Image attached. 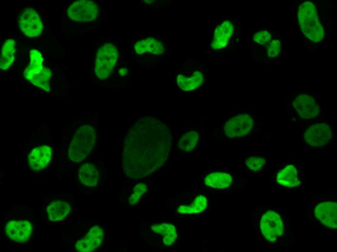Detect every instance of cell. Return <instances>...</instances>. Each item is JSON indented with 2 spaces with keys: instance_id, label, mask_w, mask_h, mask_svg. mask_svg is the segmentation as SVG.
<instances>
[{
  "instance_id": "6da1fadb",
  "label": "cell",
  "mask_w": 337,
  "mask_h": 252,
  "mask_svg": "<svg viewBox=\"0 0 337 252\" xmlns=\"http://www.w3.org/2000/svg\"><path fill=\"white\" fill-rule=\"evenodd\" d=\"M171 136L157 117L140 118L130 129L123 144V167L126 176L139 179L149 175L165 163L169 156Z\"/></svg>"
},
{
  "instance_id": "7a4b0ae2",
  "label": "cell",
  "mask_w": 337,
  "mask_h": 252,
  "mask_svg": "<svg viewBox=\"0 0 337 252\" xmlns=\"http://www.w3.org/2000/svg\"><path fill=\"white\" fill-rule=\"evenodd\" d=\"M297 17L301 30L306 38L314 43L323 39V28L319 20L316 7L312 2L305 1L299 5Z\"/></svg>"
},
{
  "instance_id": "3957f363",
  "label": "cell",
  "mask_w": 337,
  "mask_h": 252,
  "mask_svg": "<svg viewBox=\"0 0 337 252\" xmlns=\"http://www.w3.org/2000/svg\"><path fill=\"white\" fill-rule=\"evenodd\" d=\"M95 140V131L92 126L84 125L79 127L70 143L69 158L75 162L83 160L93 149Z\"/></svg>"
},
{
  "instance_id": "277c9868",
  "label": "cell",
  "mask_w": 337,
  "mask_h": 252,
  "mask_svg": "<svg viewBox=\"0 0 337 252\" xmlns=\"http://www.w3.org/2000/svg\"><path fill=\"white\" fill-rule=\"evenodd\" d=\"M30 64L24 70V77L35 86L49 92L51 71L42 65L41 53L37 50L32 49L30 52Z\"/></svg>"
},
{
  "instance_id": "5b68a950",
  "label": "cell",
  "mask_w": 337,
  "mask_h": 252,
  "mask_svg": "<svg viewBox=\"0 0 337 252\" xmlns=\"http://www.w3.org/2000/svg\"><path fill=\"white\" fill-rule=\"evenodd\" d=\"M118 51L112 43H106L101 46L96 54L94 71L101 79L107 78L114 70L117 62Z\"/></svg>"
},
{
  "instance_id": "8992f818",
  "label": "cell",
  "mask_w": 337,
  "mask_h": 252,
  "mask_svg": "<svg viewBox=\"0 0 337 252\" xmlns=\"http://www.w3.org/2000/svg\"><path fill=\"white\" fill-rule=\"evenodd\" d=\"M99 11V6L94 1L80 0L74 1L68 7L66 12L73 21L90 22L97 17Z\"/></svg>"
},
{
  "instance_id": "52a82bcc",
  "label": "cell",
  "mask_w": 337,
  "mask_h": 252,
  "mask_svg": "<svg viewBox=\"0 0 337 252\" xmlns=\"http://www.w3.org/2000/svg\"><path fill=\"white\" fill-rule=\"evenodd\" d=\"M260 230L265 239L270 242L275 241L284 231L283 223L280 215L269 210L262 216L260 222Z\"/></svg>"
},
{
  "instance_id": "ba28073f",
  "label": "cell",
  "mask_w": 337,
  "mask_h": 252,
  "mask_svg": "<svg viewBox=\"0 0 337 252\" xmlns=\"http://www.w3.org/2000/svg\"><path fill=\"white\" fill-rule=\"evenodd\" d=\"M252 118L246 113H241L229 119L224 126V133L229 138L244 136L251 130Z\"/></svg>"
},
{
  "instance_id": "9c48e42d",
  "label": "cell",
  "mask_w": 337,
  "mask_h": 252,
  "mask_svg": "<svg viewBox=\"0 0 337 252\" xmlns=\"http://www.w3.org/2000/svg\"><path fill=\"white\" fill-rule=\"evenodd\" d=\"M18 22L21 32L28 37L38 36L43 31V24L41 18L33 8L24 9L18 17Z\"/></svg>"
},
{
  "instance_id": "30bf717a",
  "label": "cell",
  "mask_w": 337,
  "mask_h": 252,
  "mask_svg": "<svg viewBox=\"0 0 337 252\" xmlns=\"http://www.w3.org/2000/svg\"><path fill=\"white\" fill-rule=\"evenodd\" d=\"M304 140L313 147L322 146L329 142L332 138V132L326 123H318L311 125L305 131Z\"/></svg>"
},
{
  "instance_id": "8fae6325",
  "label": "cell",
  "mask_w": 337,
  "mask_h": 252,
  "mask_svg": "<svg viewBox=\"0 0 337 252\" xmlns=\"http://www.w3.org/2000/svg\"><path fill=\"white\" fill-rule=\"evenodd\" d=\"M292 105L297 113L304 119L317 117L320 107L315 99L307 93H301L292 100Z\"/></svg>"
},
{
  "instance_id": "7c38bea8",
  "label": "cell",
  "mask_w": 337,
  "mask_h": 252,
  "mask_svg": "<svg viewBox=\"0 0 337 252\" xmlns=\"http://www.w3.org/2000/svg\"><path fill=\"white\" fill-rule=\"evenodd\" d=\"M31 223L27 220H12L5 226L7 236L12 240L19 243L26 242L32 234Z\"/></svg>"
},
{
  "instance_id": "4fadbf2b",
  "label": "cell",
  "mask_w": 337,
  "mask_h": 252,
  "mask_svg": "<svg viewBox=\"0 0 337 252\" xmlns=\"http://www.w3.org/2000/svg\"><path fill=\"white\" fill-rule=\"evenodd\" d=\"M104 237L103 229L98 226H93L86 235L76 244V250L80 252H90L98 248Z\"/></svg>"
},
{
  "instance_id": "5bb4252c",
  "label": "cell",
  "mask_w": 337,
  "mask_h": 252,
  "mask_svg": "<svg viewBox=\"0 0 337 252\" xmlns=\"http://www.w3.org/2000/svg\"><path fill=\"white\" fill-rule=\"evenodd\" d=\"M337 204L335 202H324L319 204L314 212L317 219L324 226L331 228L337 227Z\"/></svg>"
},
{
  "instance_id": "9a60e30c",
  "label": "cell",
  "mask_w": 337,
  "mask_h": 252,
  "mask_svg": "<svg viewBox=\"0 0 337 252\" xmlns=\"http://www.w3.org/2000/svg\"><path fill=\"white\" fill-rule=\"evenodd\" d=\"M52 149L48 146L37 147L28 156L30 167L33 171H38L45 168L50 161Z\"/></svg>"
},
{
  "instance_id": "2e32d148",
  "label": "cell",
  "mask_w": 337,
  "mask_h": 252,
  "mask_svg": "<svg viewBox=\"0 0 337 252\" xmlns=\"http://www.w3.org/2000/svg\"><path fill=\"white\" fill-rule=\"evenodd\" d=\"M233 31V25L229 20H226L219 25L214 32V38L211 44L212 47L219 49L226 47Z\"/></svg>"
},
{
  "instance_id": "e0dca14e",
  "label": "cell",
  "mask_w": 337,
  "mask_h": 252,
  "mask_svg": "<svg viewBox=\"0 0 337 252\" xmlns=\"http://www.w3.org/2000/svg\"><path fill=\"white\" fill-rule=\"evenodd\" d=\"M78 176L79 180L84 185L94 187L98 182L99 171L94 164L86 163L80 167Z\"/></svg>"
},
{
  "instance_id": "ac0fdd59",
  "label": "cell",
  "mask_w": 337,
  "mask_h": 252,
  "mask_svg": "<svg viewBox=\"0 0 337 252\" xmlns=\"http://www.w3.org/2000/svg\"><path fill=\"white\" fill-rule=\"evenodd\" d=\"M203 80V74L200 71H195L189 76L179 74L176 78L178 85L185 91H192L198 88L202 84Z\"/></svg>"
},
{
  "instance_id": "d6986e66",
  "label": "cell",
  "mask_w": 337,
  "mask_h": 252,
  "mask_svg": "<svg viewBox=\"0 0 337 252\" xmlns=\"http://www.w3.org/2000/svg\"><path fill=\"white\" fill-rule=\"evenodd\" d=\"M276 181L281 185L288 188L296 187L300 183L297 171L292 165H288L279 170L277 174Z\"/></svg>"
},
{
  "instance_id": "ffe728a7",
  "label": "cell",
  "mask_w": 337,
  "mask_h": 252,
  "mask_svg": "<svg viewBox=\"0 0 337 252\" xmlns=\"http://www.w3.org/2000/svg\"><path fill=\"white\" fill-rule=\"evenodd\" d=\"M70 211V205L67 202L62 200L53 201L47 207L48 218L52 221H58L63 219Z\"/></svg>"
},
{
  "instance_id": "44dd1931",
  "label": "cell",
  "mask_w": 337,
  "mask_h": 252,
  "mask_svg": "<svg viewBox=\"0 0 337 252\" xmlns=\"http://www.w3.org/2000/svg\"><path fill=\"white\" fill-rule=\"evenodd\" d=\"M205 185L214 189L229 187L232 182L230 174L224 172H215L209 173L204 178Z\"/></svg>"
},
{
  "instance_id": "7402d4cb",
  "label": "cell",
  "mask_w": 337,
  "mask_h": 252,
  "mask_svg": "<svg viewBox=\"0 0 337 252\" xmlns=\"http://www.w3.org/2000/svg\"><path fill=\"white\" fill-rule=\"evenodd\" d=\"M151 229L154 233L162 236L163 243L166 246L171 245L177 238L176 228L172 224H154L151 226Z\"/></svg>"
},
{
  "instance_id": "603a6c76",
  "label": "cell",
  "mask_w": 337,
  "mask_h": 252,
  "mask_svg": "<svg viewBox=\"0 0 337 252\" xmlns=\"http://www.w3.org/2000/svg\"><path fill=\"white\" fill-rule=\"evenodd\" d=\"M15 42L13 39H8L2 46L0 58V68L6 70L14 61Z\"/></svg>"
},
{
  "instance_id": "cb8c5ba5",
  "label": "cell",
  "mask_w": 337,
  "mask_h": 252,
  "mask_svg": "<svg viewBox=\"0 0 337 252\" xmlns=\"http://www.w3.org/2000/svg\"><path fill=\"white\" fill-rule=\"evenodd\" d=\"M207 206L206 198L202 195L198 196L191 204L184 205L179 206L177 212L182 214H197L205 210Z\"/></svg>"
},
{
  "instance_id": "d4e9b609",
  "label": "cell",
  "mask_w": 337,
  "mask_h": 252,
  "mask_svg": "<svg viewBox=\"0 0 337 252\" xmlns=\"http://www.w3.org/2000/svg\"><path fill=\"white\" fill-rule=\"evenodd\" d=\"M199 139L198 132L194 130L189 131L181 137L178 143V146L182 150L189 152L195 148Z\"/></svg>"
},
{
  "instance_id": "484cf974",
  "label": "cell",
  "mask_w": 337,
  "mask_h": 252,
  "mask_svg": "<svg viewBox=\"0 0 337 252\" xmlns=\"http://www.w3.org/2000/svg\"><path fill=\"white\" fill-rule=\"evenodd\" d=\"M146 40L148 52L155 55L164 52V47L162 42L153 37L146 38Z\"/></svg>"
},
{
  "instance_id": "4316f807",
  "label": "cell",
  "mask_w": 337,
  "mask_h": 252,
  "mask_svg": "<svg viewBox=\"0 0 337 252\" xmlns=\"http://www.w3.org/2000/svg\"><path fill=\"white\" fill-rule=\"evenodd\" d=\"M265 159L259 156H251L245 160V164L250 170L256 172L262 168L265 164Z\"/></svg>"
},
{
  "instance_id": "83f0119b",
  "label": "cell",
  "mask_w": 337,
  "mask_h": 252,
  "mask_svg": "<svg viewBox=\"0 0 337 252\" xmlns=\"http://www.w3.org/2000/svg\"><path fill=\"white\" fill-rule=\"evenodd\" d=\"M147 189V186L142 183L137 184L133 189V192L128 199L129 203L131 205L137 204L141 195L145 193Z\"/></svg>"
},
{
  "instance_id": "f1b7e54d",
  "label": "cell",
  "mask_w": 337,
  "mask_h": 252,
  "mask_svg": "<svg viewBox=\"0 0 337 252\" xmlns=\"http://www.w3.org/2000/svg\"><path fill=\"white\" fill-rule=\"evenodd\" d=\"M271 38V34L266 30L258 32L253 36L254 41L262 46L267 45L270 43Z\"/></svg>"
},
{
  "instance_id": "f546056e",
  "label": "cell",
  "mask_w": 337,
  "mask_h": 252,
  "mask_svg": "<svg viewBox=\"0 0 337 252\" xmlns=\"http://www.w3.org/2000/svg\"><path fill=\"white\" fill-rule=\"evenodd\" d=\"M281 43L279 40H273L268 44L267 54L269 58L276 57L281 51Z\"/></svg>"
},
{
  "instance_id": "4dcf8cb0",
  "label": "cell",
  "mask_w": 337,
  "mask_h": 252,
  "mask_svg": "<svg viewBox=\"0 0 337 252\" xmlns=\"http://www.w3.org/2000/svg\"><path fill=\"white\" fill-rule=\"evenodd\" d=\"M134 49L136 52L139 55L147 52L146 39L137 42L134 45Z\"/></svg>"
},
{
  "instance_id": "1f68e13d",
  "label": "cell",
  "mask_w": 337,
  "mask_h": 252,
  "mask_svg": "<svg viewBox=\"0 0 337 252\" xmlns=\"http://www.w3.org/2000/svg\"><path fill=\"white\" fill-rule=\"evenodd\" d=\"M128 70L126 68H121L119 71V74L121 76H124L127 73Z\"/></svg>"
}]
</instances>
